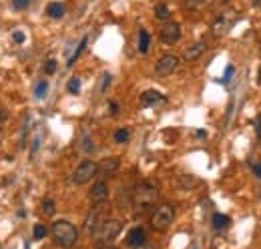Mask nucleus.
<instances>
[{
	"label": "nucleus",
	"instance_id": "24",
	"mask_svg": "<svg viewBox=\"0 0 261 249\" xmlns=\"http://www.w3.org/2000/svg\"><path fill=\"white\" fill-rule=\"evenodd\" d=\"M56 69H58V62L54 60V58H49L47 62H45V67H42V71H45V75H54L56 73Z\"/></svg>",
	"mask_w": 261,
	"mask_h": 249
},
{
	"label": "nucleus",
	"instance_id": "12",
	"mask_svg": "<svg viewBox=\"0 0 261 249\" xmlns=\"http://www.w3.org/2000/svg\"><path fill=\"white\" fill-rule=\"evenodd\" d=\"M121 167V159L119 157H108V159H103V163L99 165V173L103 177H113Z\"/></svg>",
	"mask_w": 261,
	"mask_h": 249
},
{
	"label": "nucleus",
	"instance_id": "2",
	"mask_svg": "<svg viewBox=\"0 0 261 249\" xmlns=\"http://www.w3.org/2000/svg\"><path fill=\"white\" fill-rule=\"evenodd\" d=\"M157 199H159V189H157V185L149 183V181L137 185L135 191H133V205L137 207L139 211L151 209V207L157 203Z\"/></svg>",
	"mask_w": 261,
	"mask_h": 249
},
{
	"label": "nucleus",
	"instance_id": "22",
	"mask_svg": "<svg viewBox=\"0 0 261 249\" xmlns=\"http://www.w3.org/2000/svg\"><path fill=\"white\" fill-rule=\"evenodd\" d=\"M207 2H209V0H183V6H185L187 10H199V8H203Z\"/></svg>",
	"mask_w": 261,
	"mask_h": 249
},
{
	"label": "nucleus",
	"instance_id": "18",
	"mask_svg": "<svg viewBox=\"0 0 261 249\" xmlns=\"http://www.w3.org/2000/svg\"><path fill=\"white\" fill-rule=\"evenodd\" d=\"M54 211H56V203H54V199H51V197L42 199V203H40V213L45 215V217H52Z\"/></svg>",
	"mask_w": 261,
	"mask_h": 249
},
{
	"label": "nucleus",
	"instance_id": "23",
	"mask_svg": "<svg viewBox=\"0 0 261 249\" xmlns=\"http://www.w3.org/2000/svg\"><path fill=\"white\" fill-rule=\"evenodd\" d=\"M47 233H49V231H47V227L42 225V223H36V225H34V229H32V237H34L36 241H38V239H45V237H47Z\"/></svg>",
	"mask_w": 261,
	"mask_h": 249
},
{
	"label": "nucleus",
	"instance_id": "32",
	"mask_svg": "<svg viewBox=\"0 0 261 249\" xmlns=\"http://www.w3.org/2000/svg\"><path fill=\"white\" fill-rule=\"evenodd\" d=\"M108 85H111V75H108V73H104V75H103V85H101V91L104 93Z\"/></svg>",
	"mask_w": 261,
	"mask_h": 249
},
{
	"label": "nucleus",
	"instance_id": "13",
	"mask_svg": "<svg viewBox=\"0 0 261 249\" xmlns=\"http://www.w3.org/2000/svg\"><path fill=\"white\" fill-rule=\"evenodd\" d=\"M145 241H147V233L141 229V227H135V229H130L129 235H127V245H129V247H133V249L143 247Z\"/></svg>",
	"mask_w": 261,
	"mask_h": 249
},
{
	"label": "nucleus",
	"instance_id": "27",
	"mask_svg": "<svg viewBox=\"0 0 261 249\" xmlns=\"http://www.w3.org/2000/svg\"><path fill=\"white\" fill-rule=\"evenodd\" d=\"M129 137H130L129 129H117V133H115V143L123 145V143H127V141H129Z\"/></svg>",
	"mask_w": 261,
	"mask_h": 249
},
{
	"label": "nucleus",
	"instance_id": "20",
	"mask_svg": "<svg viewBox=\"0 0 261 249\" xmlns=\"http://www.w3.org/2000/svg\"><path fill=\"white\" fill-rule=\"evenodd\" d=\"M47 93H49V82L47 80H38V85L34 87V99L42 100L47 97Z\"/></svg>",
	"mask_w": 261,
	"mask_h": 249
},
{
	"label": "nucleus",
	"instance_id": "41",
	"mask_svg": "<svg viewBox=\"0 0 261 249\" xmlns=\"http://www.w3.org/2000/svg\"><path fill=\"white\" fill-rule=\"evenodd\" d=\"M195 135H197V137H201V139H203V137H207V133H205V131H197Z\"/></svg>",
	"mask_w": 261,
	"mask_h": 249
},
{
	"label": "nucleus",
	"instance_id": "19",
	"mask_svg": "<svg viewBox=\"0 0 261 249\" xmlns=\"http://www.w3.org/2000/svg\"><path fill=\"white\" fill-rule=\"evenodd\" d=\"M137 47H139V52H141V54H147L149 49H151V34H149L145 28L139 32V45H137Z\"/></svg>",
	"mask_w": 261,
	"mask_h": 249
},
{
	"label": "nucleus",
	"instance_id": "28",
	"mask_svg": "<svg viewBox=\"0 0 261 249\" xmlns=\"http://www.w3.org/2000/svg\"><path fill=\"white\" fill-rule=\"evenodd\" d=\"M67 89H69V93H73V95H78L80 93V78H71L69 80V85H67Z\"/></svg>",
	"mask_w": 261,
	"mask_h": 249
},
{
	"label": "nucleus",
	"instance_id": "34",
	"mask_svg": "<svg viewBox=\"0 0 261 249\" xmlns=\"http://www.w3.org/2000/svg\"><path fill=\"white\" fill-rule=\"evenodd\" d=\"M8 119V111L2 107V105H0V127H2V124H4V121Z\"/></svg>",
	"mask_w": 261,
	"mask_h": 249
},
{
	"label": "nucleus",
	"instance_id": "21",
	"mask_svg": "<svg viewBox=\"0 0 261 249\" xmlns=\"http://www.w3.org/2000/svg\"><path fill=\"white\" fill-rule=\"evenodd\" d=\"M169 16H171V10H169V6L165 2L155 6V18L157 20H169Z\"/></svg>",
	"mask_w": 261,
	"mask_h": 249
},
{
	"label": "nucleus",
	"instance_id": "29",
	"mask_svg": "<svg viewBox=\"0 0 261 249\" xmlns=\"http://www.w3.org/2000/svg\"><path fill=\"white\" fill-rule=\"evenodd\" d=\"M26 137H28V115L25 117V124H23V133H20V147H26Z\"/></svg>",
	"mask_w": 261,
	"mask_h": 249
},
{
	"label": "nucleus",
	"instance_id": "33",
	"mask_svg": "<svg viewBox=\"0 0 261 249\" xmlns=\"http://www.w3.org/2000/svg\"><path fill=\"white\" fill-rule=\"evenodd\" d=\"M40 149V137H34V141H32V151H30V157L34 159V155H36V151Z\"/></svg>",
	"mask_w": 261,
	"mask_h": 249
},
{
	"label": "nucleus",
	"instance_id": "15",
	"mask_svg": "<svg viewBox=\"0 0 261 249\" xmlns=\"http://www.w3.org/2000/svg\"><path fill=\"white\" fill-rule=\"evenodd\" d=\"M211 223H213V229L215 231H225L227 227L231 225V219L227 215H223V213H215L213 219H211Z\"/></svg>",
	"mask_w": 261,
	"mask_h": 249
},
{
	"label": "nucleus",
	"instance_id": "37",
	"mask_svg": "<svg viewBox=\"0 0 261 249\" xmlns=\"http://www.w3.org/2000/svg\"><path fill=\"white\" fill-rule=\"evenodd\" d=\"M253 173H255V177H257V179H261V161L253 165Z\"/></svg>",
	"mask_w": 261,
	"mask_h": 249
},
{
	"label": "nucleus",
	"instance_id": "35",
	"mask_svg": "<svg viewBox=\"0 0 261 249\" xmlns=\"http://www.w3.org/2000/svg\"><path fill=\"white\" fill-rule=\"evenodd\" d=\"M233 71H235V69H233V67L229 65V67H227V71H225V76L221 78V82H223V85H227V82H229V76L233 75Z\"/></svg>",
	"mask_w": 261,
	"mask_h": 249
},
{
	"label": "nucleus",
	"instance_id": "42",
	"mask_svg": "<svg viewBox=\"0 0 261 249\" xmlns=\"http://www.w3.org/2000/svg\"><path fill=\"white\" fill-rule=\"evenodd\" d=\"M99 249H115V247H111V245H108V243H104V245H101Z\"/></svg>",
	"mask_w": 261,
	"mask_h": 249
},
{
	"label": "nucleus",
	"instance_id": "1",
	"mask_svg": "<svg viewBox=\"0 0 261 249\" xmlns=\"http://www.w3.org/2000/svg\"><path fill=\"white\" fill-rule=\"evenodd\" d=\"M51 235H52V241L60 247H73L77 241H78V231L77 227L67 221V219H58L52 223L51 227Z\"/></svg>",
	"mask_w": 261,
	"mask_h": 249
},
{
	"label": "nucleus",
	"instance_id": "9",
	"mask_svg": "<svg viewBox=\"0 0 261 249\" xmlns=\"http://www.w3.org/2000/svg\"><path fill=\"white\" fill-rule=\"evenodd\" d=\"M89 199L93 205H101V203H106L108 199V185L104 179H99L93 183L91 187V193H89Z\"/></svg>",
	"mask_w": 261,
	"mask_h": 249
},
{
	"label": "nucleus",
	"instance_id": "7",
	"mask_svg": "<svg viewBox=\"0 0 261 249\" xmlns=\"http://www.w3.org/2000/svg\"><path fill=\"white\" fill-rule=\"evenodd\" d=\"M159 38H161L163 45H175V43H179L181 26L177 23H173V20H167V25L159 30Z\"/></svg>",
	"mask_w": 261,
	"mask_h": 249
},
{
	"label": "nucleus",
	"instance_id": "36",
	"mask_svg": "<svg viewBox=\"0 0 261 249\" xmlns=\"http://www.w3.org/2000/svg\"><path fill=\"white\" fill-rule=\"evenodd\" d=\"M255 131H257V137L261 139V115L255 117Z\"/></svg>",
	"mask_w": 261,
	"mask_h": 249
},
{
	"label": "nucleus",
	"instance_id": "17",
	"mask_svg": "<svg viewBox=\"0 0 261 249\" xmlns=\"http://www.w3.org/2000/svg\"><path fill=\"white\" fill-rule=\"evenodd\" d=\"M86 45H89V38H86V36H84V38L80 40V43H78V47L75 49V52H73V54L69 56V60H67V67H69V69H71V67L75 65V62H77V60L80 58V54H82V50L86 49Z\"/></svg>",
	"mask_w": 261,
	"mask_h": 249
},
{
	"label": "nucleus",
	"instance_id": "6",
	"mask_svg": "<svg viewBox=\"0 0 261 249\" xmlns=\"http://www.w3.org/2000/svg\"><path fill=\"white\" fill-rule=\"evenodd\" d=\"M177 67H179V56H175V54H163L155 62V73L159 76H169V75H173V73L177 71Z\"/></svg>",
	"mask_w": 261,
	"mask_h": 249
},
{
	"label": "nucleus",
	"instance_id": "26",
	"mask_svg": "<svg viewBox=\"0 0 261 249\" xmlns=\"http://www.w3.org/2000/svg\"><path fill=\"white\" fill-rule=\"evenodd\" d=\"M95 149H97V147H95V141H93L89 135H84V137H82V151H84V153H95Z\"/></svg>",
	"mask_w": 261,
	"mask_h": 249
},
{
	"label": "nucleus",
	"instance_id": "30",
	"mask_svg": "<svg viewBox=\"0 0 261 249\" xmlns=\"http://www.w3.org/2000/svg\"><path fill=\"white\" fill-rule=\"evenodd\" d=\"M14 10H26L30 6V0H12Z\"/></svg>",
	"mask_w": 261,
	"mask_h": 249
},
{
	"label": "nucleus",
	"instance_id": "43",
	"mask_svg": "<svg viewBox=\"0 0 261 249\" xmlns=\"http://www.w3.org/2000/svg\"><path fill=\"white\" fill-rule=\"evenodd\" d=\"M0 249H2V245H0Z\"/></svg>",
	"mask_w": 261,
	"mask_h": 249
},
{
	"label": "nucleus",
	"instance_id": "31",
	"mask_svg": "<svg viewBox=\"0 0 261 249\" xmlns=\"http://www.w3.org/2000/svg\"><path fill=\"white\" fill-rule=\"evenodd\" d=\"M12 40H14L16 45H23L25 40H26V36H25V32H23V30H14V32H12Z\"/></svg>",
	"mask_w": 261,
	"mask_h": 249
},
{
	"label": "nucleus",
	"instance_id": "10",
	"mask_svg": "<svg viewBox=\"0 0 261 249\" xmlns=\"http://www.w3.org/2000/svg\"><path fill=\"white\" fill-rule=\"evenodd\" d=\"M233 23H235V12H223V14H219L217 16V20L213 23V32L215 34H225L231 26H233Z\"/></svg>",
	"mask_w": 261,
	"mask_h": 249
},
{
	"label": "nucleus",
	"instance_id": "11",
	"mask_svg": "<svg viewBox=\"0 0 261 249\" xmlns=\"http://www.w3.org/2000/svg\"><path fill=\"white\" fill-rule=\"evenodd\" d=\"M205 50H207V43L199 40V43H193V45H189V47L183 50V58H185L187 62H193V60L201 58V56L205 54Z\"/></svg>",
	"mask_w": 261,
	"mask_h": 249
},
{
	"label": "nucleus",
	"instance_id": "5",
	"mask_svg": "<svg viewBox=\"0 0 261 249\" xmlns=\"http://www.w3.org/2000/svg\"><path fill=\"white\" fill-rule=\"evenodd\" d=\"M97 175H99V163L86 159V161H82L78 167L73 171L71 181L75 185H86L89 181H93V177H97Z\"/></svg>",
	"mask_w": 261,
	"mask_h": 249
},
{
	"label": "nucleus",
	"instance_id": "25",
	"mask_svg": "<svg viewBox=\"0 0 261 249\" xmlns=\"http://www.w3.org/2000/svg\"><path fill=\"white\" fill-rule=\"evenodd\" d=\"M179 183H181V187H185V189H189V187H195V185H199V181L195 179L193 175H183V177H179Z\"/></svg>",
	"mask_w": 261,
	"mask_h": 249
},
{
	"label": "nucleus",
	"instance_id": "14",
	"mask_svg": "<svg viewBox=\"0 0 261 249\" xmlns=\"http://www.w3.org/2000/svg\"><path fill=\"white\" fill-rule=\"evenodd\" d=\"M159 100H165V97L159 91H155V89H149V91H145L141 95V107H151V105H155V102H159Z\"/></svg>",
	"mask_w": 261,
	"mask_h": 249
},
{
	"label": "nucleus",
	"instance_id": "39",
	"mask_svg": "<svg viewBox=\"0 0 261 249\" xmlns=\"http://www.w3.org/2000/svg\"><path fill=\"white\" fill-rule=\"evenodd\" d=\"M249 2H251L255 8H261V0H249Z\"/></svg>",
	"mask_w": 261,
	"mask_h": 249
},
{
	"label": "nucleus",
	"instance_id": "38",
	"mask_svg": "<svg viewBox=\"0 0 261 249\" xmlns=\"http://www.w3.org/2000/svg\"><path fill=\"white\" fill-rule=\"evenodd\" d=\"M108 107H111V115H119V105H117V102H108Z\"/></svg>",
	"mask_w": 261,
	"mask_h": 249
},
{
	"label": "nucleus",
	"instance_id": "40",
	"mask_svg": "<svg viewBox=\"0 0 261 249\" xmlns=\"http://www.w3.org/2000/svg\"><path fill=\"white\" fill-rule=\"evenodd\" d=\"M257 85L261 87V67H259V73H257Z\"/></svg>",
	"mask_w": 261,
	"mask_h": 249
},
{
	"label": "nucleus",
	"instance_id": "16",
	"mask_svg": "<svg viewBox=\"0 0 261 249\" xmlns=\"http://www.w3.org/2000/svg\"><path fill=\"white\" fill-rule=\"evenodd\" d=\"M64 12H67V8H64V4L62 2H51L49 6H47V16L49 18H62L64 16Z\"/></svg>",
	"mask_w": 261,
	"mask_h": 249
},
{
	"label": "nucleus",
	"instance_id": "3",
	"mask_svg": "<svg viewBox=\"0 0 261 249\" xmlns=\"http://www.w3.org/2000/svg\"><path fill=\"white\" fill-rule=\"evenodd\" d=\"M121 231H123V221H119V219H104L97 229L93 231V237H95V241L97 243H111L113 239H117L119 235H121Z\"/></svg>",
	"mask_w": 261,
	"mask_h": 249
},
{
	"label": "nucleus",
	"instance_id": "4",
	"mask_svg": "<svg viewBox=\"0 0 261 249\" xmlns=\"http://www.w3.org/2000/svg\"><path fill=\"white\" fill-rule=\"evenodd\" d=\"M175 219V207L173 205H159L157 209L151 215V227H153L155 231H167L169 225Z\"/></svg>",
	"mask_w": 261,
	"mask_h": 249
},
{
	"label": "nucleus",
	"instance_id": "8",
	"mask_svg": "<svg viewBox=\"0 0 261 249\" xmlns=\"http://www.w3.org/2000/svg\"><path fill=\"white\" fill-rule=\"evenodd\" d=\"M104 219H106V217H104V203L95 205L93 209H91V213L86 215V219H84V229L93 235V231L97 229V227H99Z\"/></svg>",
	"mask_w": 261,
	"mask_h": 249
}]
</instances>
